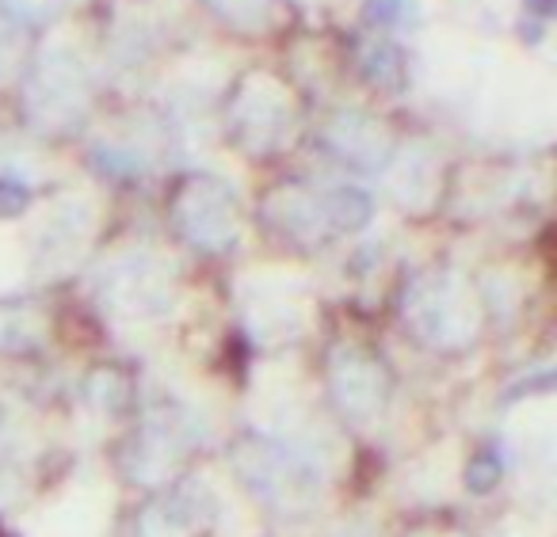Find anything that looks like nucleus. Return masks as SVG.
<instances>
[{"instance_id": "obj_10", "label": "nucleus", "mask_w": 557, "mask_h": 537, "mask_svg": "<svg viewBox=\"0 0 557 537\" xmlns=\"http://www.w3.org/2000/svg\"><path fill=\"white\" fill-rule=\"evenodd\" d=\"M511 430H516V442L523 446L527 453L557 461V404L554 408L531 404L523 415H519Z\"/></svg>"}, {"instance_id": "obj_3", "label": "nucleus", "mask_w": 557, "mask_h": 537, "mask_svg": "<svg viewBox=\"0 0 557 537\" xmlns=\"http://www.w3.org/2000/svg\"><path fill=\"white\" fill-rule=\"evenodd\" d=\"M176 222L187 240L202 248H222L237 233V207L230 187L214 179H191L176 202Z\"/></svg>"}, {"instance_id": "obj_7", "label": "nucleus", "mask_w": 557, "mask_h": 537, "mask_svg": "<svg viewBox=\"0 0 557 537\" xmlns=\"http://www.w3.org/2000/svg\"><path fill=\"white\" fill-rule=\"evenodd\" d=\"M111 309L123 316H153L169 305V278L157 263L149 260H126L103 283Z\"/></svg>"}, {"instance_id": "obj_5", "label": "nucleus", "mask_w": 557, "mask_h": 537, "mask_svg": "<svg viewBox=\"0 0 557 537\" xmlns=\"http://www.w3.org/2000/svg\"><path fill=\"white\" fill-rule=\"evenodd\" d=\"M333 392L351 420L367 423L386 404V374H382V366L371 354L344 347L333 359Z\"/></svg>"}, {"instance_id": "obj_9", "label": "nucleus", "mask_w": 557, "mask_h": 537, "mask_svg": "<svg viewBox=\"0 0 557 537\" xmlns=\"http://www.w3.org/2000/svg\"><path fill=\"white\" fill-rule=\"evenodd\" d=\"M180 453H184V427H180L176 420H169V415H153V420L138 430L131 450H126V465H131V473L138 476V480L153 484L172 473Z\"/></svg>"}, {"instance_id": "obj_15", "label": "nucleus", "mask_w": 557, "mask_h": 537, "mask_svg": "<svg viewBox=\"0 0 557 537\" xmlns=\"http://www.w3.org/2000/svg\"><path fill=\"white\" fill-rule=\"evenodd\" d=\"M27 202H32V191L20 179H0V217L24 214Z\"/></svg>"}, {"instance_id": "obj_11", "label": "nucleus", "mask_w": 557, "mask_h": 537, "mask_svg": "<svg viewBox=\"0 0 557 537\" xmlns=\"http://www.w3.org/2000/svg\"><path fill=\"white\" fill-rule=\"evenodd\" d=\"M333 141L341 146L344 157H351V161L359 164H371L374 157H382V149H386V138H382V126H374L371 118H341L333 130Z\"/></svg>"}, {"instance_id": "obj_6", "label": "nucleus", "mask_w": 557, "mask_h": 537, "mask_svg": "<svg viewBox=\"0 0 557 537\" xmlns=\"http://www.w3.org/2000/svg\"><path fill=\"white\" fill-rule=\"evenodd\" d=\"M214 499L202 484H184L141 511V537H195L210 522Z\"/></svg>"}, {"instance_id": "obj_12", "label": "nucleus", "mask_w": 557, "mask_h": 537, "mask_svg": "<svg viewBox=\"0 0 557 537\" xmlns=\"http://www.w3.org/2000/svg\"><path fill=\"white\" fill-rule=\"evenodd\" d=\"M424 172H432V161L428 157H405L401 164H397V176H394V187H397V195H401V202H409V207H420V202L428 199V187L432 184H424Z\"/></svg>"}, {"instance_id": "obj_17", "label": "nucleus", "mask_w": 557, "mask_h": 537, "mask_svg": "<svg viewBox=\"0 0 557 537\" xmlns=\"http://www.w3.org/2000/svg\"><path fill=\"white\" fill-rule=\"evenodd\" d=\"M214 4H218V12L230 20H240V16L256 20L263 12V0H214Z\"/></svg>"}, {"instance_id": "obj_16", "label": "nucleus", "mask_w": 557, "mask_h": 537, "mask_svg": "<svg viewBox=\"0 0 557 537\" xmlns=\"http://www.w3.org/2000/svg\"><path fill=\"white\" fill-rule=\"evenodd\" d=\"M88 397L100 408H119L123 404V382H119L115 374H96L92 382H88Z\"/></svg>"}, {"instance_id": "obj_1", "label": "nucleus", "mask_w": 557, "mask_h": 537, "mask_svg": "<svg viewBox=\"0 0 557 537\" xmlns=\"http://www.w3.org/2000/svg\"><path fill=\"white\" fill-rule=\"evenodd\" d=\"M409 316L420 336L435 347H462L478 332V309H473L470 294L447 275L428 278L412 290Z\"/></svg>"}, {"instance_id": "obj_14", "label": "nucleus", "mask_w": 557, "mask_h": 537, "mask_svg": "<svg viewBox=\"0 0 557 537\" xmlns=\"http://www.w3.org/2000/svg\"><path fill=\"white\" fill-rule=\"evenodd\" d=\"M367 16L382 27L394 24H409L412 16V0H367Z\"/></svg>"}, {"instance_id": "obj_2", "label": "nucleus", "mask_w": 557, "mask_h": 537, "mask_svg": "<svg viewBox=\"0 0 557 537\" xmlns=\"http://www.w3.org/2000/svg\"><path fill=\"white\" fill-rule=\"evenodd\" d=\"M240 469L248 473L256 491L263 499H275L283 507H302L318 496V469L298 450H275V446L248 442L240 450Z\"/></svg>"}, {"instance_id": "obj_13", "label": "nucleus", "mask_w": 557, "mask_h": 537, "mask_svg": "<svg viewBox=\"0 0 557 537\" xmlns=\"http://www.w3.org/2000/svg\"><path fill=\"white\" fill-rule=\"evenodd\" d=\"M58 4H62V0H0V12L20 20V24L39 27L58 16Z\"/></svg>"}, {"instance_id": "obj_8", "label": "nucleus", "mask_w": 557, "mask_h": 537, "mask_svg": "<svg viewBox=\"0 0 557 537\" xmlns=\"http://www.w3.org/2000/svg\"><path fill=\"white\" fill-rule=\"evenodd\" d=\"M233 115H237L240 134H245L252 149H271L290 134V103L271 80H248Z\"/></svg>"}, {"instance_id": "obj_18", "label": "nucleus", "mask_w": 557, "mask_h": 537, "mask_svg": "<svg viewBox=\"0 0 557 537\" xmlns=\"http://www.w3.org/2000/svg\"><path fill=\"white\" fill-rule=\"evenodd\" d=\"M527 16L534 20H557V0H523Z\"/></svg>"}, {"instance_id": "obj_4", "label": "nucleus", "mask_w": 557, "mask_h": 537, "mask_svg": "<svg viewBox=\"0 0 557 537\" xmlns=\"http://www.w3.org/2000/svg\"><path fill=\"white\" fill-rule=\"evenodd\" d=\"M32 115L47 126L73 123L85 108V77H81V65L70 62L65 54H47L32 73Z\"/></svg>"}]
</instances>
